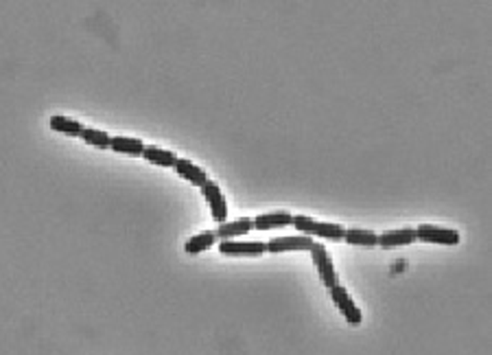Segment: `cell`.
<instances>
[{
  "label": "cell",
  "mask_w": 492,
  "mask_h": 355,
  "mask_svg": "<svg viewBox=\"0 0 492 355\" xmlns=\"http://www.w3.org/2000/svg\"><path fill=\"white\" fill-rule=\"evenodd\" d=\"M142 158H145L147 163L151 165H157V167H176V151H171V149H162V147H157V145H145V151H142Z\"/></svg>",
  "instance_id": "obj_12"
},
{
  "label": "cell",
  "mask_w": 492,
  "mask_h": 355,
  "mask_svg": "<svg viewBox=\"0 0 492 355\" xmlns=\"http://www.w3.org/2000/svg\"><path fill=\"white\" fill-rule=\"evenodd\" d=\"M176 174L180 176V178H184L186 182H190V184H195V187H203L206 182H208V176H206V172L203 169L199 167V165H193L190 160H186V158H178L176 160Z\"/></svg>",
  "instance_id": "obj_9"
},
{
  "label": "cell",
  "mask_w": 492,
  "mask_h": 355,
  "mask_svg": "<svg viewBox=\"0 0 492 355\" xmlns=\"http://www.w3.org/2000/svg\"><path fill=\"white\" fill-rule=\"evenodd\" d=\"M313 237L309 235H284V237H274L272 241H267V252L280 255V252H302L311 250Z\"/></svg>",
  "instance_id": "obj_4"
},
{
  "label": "cell",
  "mask_w": 492,
  "mask_h": 355,
  "mask_svg": "<svg viewBox=\"0 0 492 355\" xmlns=\"http://www.w3.org/2000/svg\"><path fill=\"white\" fill-rule=\"evenodd\" d=\"M201 195L206 197V202H208L210 206V213H213V220L217 224H226L228 222V202H226V197L224 193H221L219 189V184L208 180L201 187Z\"/></svg>",
  "instance_id": "obj_3"
},
{
  "label": "cell",
  "mask_w": 492,
  "mask_h": 355,
  "mask_svg": "<svg viewBox=\"0 0 492 355\" xmlns=\"http://www.w3.org/2000/svg\"><path fill=\"white\" fill-rule=\"evenodd\" d=\"M416 237V228H399V230H387V233L378 235V246L383 250H392V248H401V246H409L414 243Z\"/></svg>",
  "instance_id": "obj_8"
},
{
  "label": "cell",
  "mask_w": 492,
  "mask_h": 355,
  "mask_svg": "<svg viewBox=\"0 0 492 355\" xmlns=\"http://www.w3.org/2000/svg\"><path fill=\"white\" fill-rule=\"evenodd\" d=\"M49 126H51V130H55V132H59V134H66V136H70V138L82 136V132H84V128H86V126H82L79 121L68 119V116H59V114L51 119Z\"/></svg>",
  "instance_id": "obj_16"
},
{
  "label": "cell",
  "mask_w": 492,
  "mask_h": 355,
  "mask_svg": "<svg viewBox=\"0 0 492 355\" xmlns=\"http://www.w3.org/2000/svg\"><path fill=\"white\" fill-rule=\"evenodd\" d=\"M328 292H330V299H332V303L337 305V310L341 312V316L351 322L353 327H359L361 325V320H363V314H361V310L357 307V303L351 299V294H348V289L346 287H341L339 283L337 285H332V287H328Z\"/></svg>",
  "instance_id": "obj_2"
},
{
  "label": "cell",
  "mask_w": 492,
  "mask_h": 355,
  "mask_svg": "<svg viewBox=\"0 0 492 355\" xmlns=\"http://www.w3.org/2000/svg\"><path fill=\"white\" fill-rule=\"evenodd\" d=\"M109 149L116 153H125V156H142L145 151V143L140 138H130V136H114L112 143H109Z\"/></svg>",
  "instance_id": "obj_13"
},
{
  "label": "cell",
  "mask_w": 492,
  "mask_h": 355,
  "mask_svg": "<svg viewBox=\"0 0 492 355\" xmlns=\"http://www.w3.org/2000/svg\"><path fill=\"white\" fill-rule=\"evenodd\" d=\"M298 228V233L302 235H317L322 239H330V241H341L346 235V228L332 222H315L313 218H307V215H293V224Z\"/></svg>",
  "instance_id": "obj_1"
},
{
  "label": "cell",
  "mask_w": 492,
  "mask_h": 355,
  "mask_svg": "<svg viewBox=\"0 0 492 355\" xmlns=\"http://www.w3.org/2000/svg\"><path fill=\"white\" fill-rule=\"evenodd\" d=\"M217 241V233L215 230H203L199 235H193L186 243H184V250L188 255H199V252H206L210 248V246Z\"/></svg>",
  "instance_id": "obj_15"
},
{
  "label": "cell",
  "mask_w": 492,
  "mask_h": 355,
  "mask_svg": "<svg viewBox=\"0 0 492 355\" xmlns=\"http://www.w3.org/2000/svg\"><path fill=\"white\" fill-rule=\"evenodd\" d=\"M416 237L420 241L429 243H442V246H457L459 243V233L453 228H438L431 224H420L416 228Z\"/></svg>",
  "instance_id": "obj_7"
},
{
  "label": "cell",
  "mask_w": 492,
  "mask_h": 355,
  "mask_svg": "<svg viewBox=\"0 0 492 355\" xmlns=\"http://www.w3.org/2000/svg\"><path fill=\"white\" fill-rule=\"evenodd\" d=\"M254 228L256 230H276V228H287L293 224V215L278 211V213H267V215H259L254 218Z\"/></svg>",
  "instance_id": "obj_10"
},
{
  "label": "cell",
  "mask_w": 492,
  "mask_h": 355,
  "mask_svg": "<svg viewBox=\"0 0 492 355\" xmlns=\"http://www.w3.org/2000/svg\"><path fill=\"white\" fill-rule=\"evenodd\" d=\"M79 138H84L90 147H97V149H109V143H112V136L103 130H97V128H84Z\"/></svg>",
  "instance_id": "obj_17"
},
{
  "label": "cell",
  "mask_w": 492,
  "mask_h": 355,
  "mask_svg": "<svg viewBox=\"0 0 492 355\" xmlns=\"http://www.w3.org/2000/svg\"><path fill=\"white\" fill-rule=\"evenodd\" d=\"M311 257H313V264H315V270L317 274H320V279L326 287H332V285H337V272H335V266H332V261L326 252V248L322 243H313L311 246Z\"/></svg>",
  "instance_id": "obj_5"
},
{
  "label": "cell",
  "mask_w": 492,
  "mask_h": 355,
  "mask_svg": "<svg viewBox=\"0 0 492 355\" xmlns=\"http://www.w3.org/2000/svg\"><path fill=\"white\" fill-rule=\"evenodd\" d=\"M344 241H348L351 246H359V248H374V246H378V235L363 228H348Z\"/></svg>",
  "instance_id": "obj_14"
},
{
  "label": "cell",
  "mask_w": 492,
  "mask_h": 355,
  "mask_svg": "<svg viewBox=\"0 0 492 355\" xmlns=\"http://www.w3.org/2000/svg\"><path fill=\"white\" fill-rule=\"evenodd\" d=\"M252 228H254V222L249 218H241V220H236V222L219 224V228L215 230V233H217V239L226 241V239H234V237L247 235Z\"/></svg>",
  "instance_id": "obj_11"
},
{
  "label": "cell",
  "mask_w": 492,
  "mask_h": 355,
  "mask_svg": "<svg viewBox=\"0 0 492 355\" xmlns=\"http://www.w3.org/2000/svg\"><path fill=\"white\" fill-rule=\"evenodd\" d=\"M219 252L224 257H261L267 252L265 241H232L226 239L219 243Z\"/></svg>",
  "instance_id": "obj_6"
}]
</instances>
